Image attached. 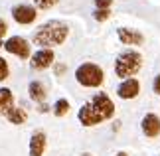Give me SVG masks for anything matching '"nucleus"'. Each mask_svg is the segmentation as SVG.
Returning a JSON list of instances; mask_svg holds the SVG:
<instances>
[{"label": "nucleus", "instance_id": "obj_1", "mask_svg": "<svg viewBox=\"0 0 160 156\" xmlns=\"http://www.w3.org/2000/svg\"><path fill=\"white\" fill-rule=\"evenodd\" d=\"M115 117V103L107 93H95L87 103L81 105V109L77 111V121L83 127H97V124L111 121Z\"/></svg>", "mask_w": 160, "mask_h": 156}, {"label": "nucleus", "instance_id": "obj_2", "mask_svg": "<svg viewBox=\"0 0 160 156\" xmlns=\"http://www.w3.org/2000/svg\"><path fill=\"white\" fill-rule=\"evenodd\" d=\"M67 36H69V26L61 20H50L46 24L36 28V32L32 36V43L38 48H59L63 46Z\"/></svg>", "mask_w": 160, "mask_h": 156}, {"label": "nucleus", "instance_id": "obj_3", "mask_svg": "<svg viewBox=\"0 0 160 156\" xmlns=\"http://www.w3.org/2000/svg\"><path fill=\"white\" fill-rule=\"evenodd\" d=\"M113 69H115V75L119 79L134 77L140 69H142V55H140L137 49H127V52L117 55Z\"/></svg>", "mask_w": 160, "mask_h": 156}, {"label": "nucleus", "instance_id": "obj_4", "mask_svg": "<svg viewBox=\"0 0 160 156\" xmlns=\"http://www.w3.org/2000/svg\"><path fill=\"white\" fill-rule=\"evenodd\" d=\"M75 81L85 89H97L105 83V71L95 61H85L75 69Z\"/></svg>", "mask_w": 160, "mask_h": 156}, {"label": "nucleus", "instance_id": "obj_5", "mask_svg": "<svg viewBox=\"0 0 160 156\" xmlns=\"http://www.w3.org/2000/svg\"><path fill=\"white\" fill-rule=\"evenodd\" d=\"M4 49L10 55H16L20 59H30L32 58V43L22 36H10L4 42Z\"/></svg>", "mask_w": 160, "mask_h": 156}, {"label": "nucleus", "instance_id": "obj_6", "mask_svg": "<svg viewBox=\"0 0 160 156\" xmlns=\"http://www.w3.org/2000/svg\"><path fill=\"white\" fill-rule=\"evenodd\" d=\"M53 63H55V52L50 48H40L38 52H34L32 58H30V67H32L34 71L50 69Z\"/></svg>", "mask_w": 160, "mask_h": 156}, {"label": "nucleus", "instance_id": "obj_7", "mask_svg": "<svg viewBox=\"0 0 160 156\" xmlns=\"http://www.w3.org/2000/svg\"><path fill=\"white\" fill-rule=\"evenodd\" d=\"M12 18H14L16 24L20 26H30V24L36 22L38 18V8L32 4H16L12 8Z\"/></svg>", "mask_w": 160, "mask_h": 156}, {"label": "nucleus", "instance_id": "obj_8", "mask_svg": "<svg viewBox=\"0 0 160 156\" xmlns=\"http://www.w3.org/2000/svg\"><path fill=\"white\" fill-rule=\"evenodd\" d=\"M140 81L137 77H128V79H122L119 85H117V97L122 99V101H132L140 95Z\"/></svg>", "mask_w": 160, "mask_h": 156}, {"label": "nucleus", "instance_id": "obj_9", "mask_svg": "<svg viewBox=\"0 0 160 156\" xmlns=\"http://www.w3.org/2000/svg\"><path fill=\"white\" fill-rule=\"evenodd\" d=\"M140 130L146 138H158L160 136V117L156 113H146L140 121Z\"/></svg>", "mask_w": 160, "mask_h": 156}, {"label": "nucleus", "instance_id": "obj_10", "mask_svg": "<svg viewBox=\"0 0 160 156\" xmlns=\"http://www.w3.org/2000/svg\"><path fill=\"white\" fill-rule=\"evenodd\" d=\"M48 148V136L44 130H34L28 140V154L30 156H44Z\"/></svg>", "mask_w": 160, "mask_h": 156}, {"label": "nucleus", "instance_id": "obj_11", "mask_svg": "<svg viewBox=\"0 0 160 156\" xmlns=\"http://www.w3.org/2000/svg\"><path fill=\"white\" fill-rule=\"evenodd\" d=\"M117 38L122 42V46H142L144 43L142 32H138L134 28H119L117 30Z\"/></svg>", "mask_w": 160, "mask_h": 156}, {"label": "nucleus", "instance_id": "obj_12", "mask_svg": "<svg viewBox=\"0 0 160 156\" xmlns=\"http://www.w3.org/2000/svg\"><path fill=\"white\" fill-rule=\"evenodd\" d=\"M14 107H16V97L12 93V89L0 87V117H6Z\"/></svg>", "mask_w": 160, "mask_h": 156}, {"label": "nucleus", "instance_id": "obj_13", "mask_svg": "<svg viewBox=\"0 0 160 156\" xmlns=\"http://www.w3.org/2000/svg\"><path fill=\"white\" fill-rule=\"evenodd\" d=\"M28 95L32 99L34 103H46V97H48V89L46 85L42 83V81H32V83L28 85Z\"/></svg>", "mask_w": 160, "mask_h": 156}, {"label": "nucleus", "instance_id": "obj_14", "mask_svg": "<svg viewBox=\"0 0 160 156\" xmlns=\"http://www.w3.org/2000/svg\"><path fill=\"white\" fill-rule=\"evenodd\" d=\"M6 118H8V123H12V124H24L28 121V113H26V109H22V107L16 105V107L6 115Z\"/></svg>", "mask_w": 160, "mask_h": 156}, {"label": "nucleus", "instance_id": "obj_15", "mask_svg": "<svg viewBox=\"0 0 160 156\" xmlns=\"http://www.w3.org/2000/svg\"><path fill=\"white\" fill-rule=\"evenodd\" d=\"M69 109H71V105H69L67 99H58V101L53 103V107H52L55 117H65L67 113H69Z\"/></svg>", "mask_w": 160, "mask_h": 156}, {"label": "nucleus", "instance_id": "obj_16", "mask_svg": "<svg viewBox=\"0 0 160 156\" xmlns=\"http://www.w3.org/2000/svg\"><path fill=\"white\" fill-rule=\"evenodd\" d=\"M8 77H10V65H8V61L0 55V83L6 81Z\"/></svg>", "mask_w": 160, "mask_h": 156}, {"label": "nucleus", "instance_id": "obj_17", "mask_svg": "<svg viewBox=\"0 0 160 156\" xmlns=\"http://www.w3.org/2000/svg\"><path fill=\"white\" fill-rule=\"evenodd\" d=\"M58 2H59V0H34V6H36L38 10H50V8H53Z\"/></svg>", "mask_w": 160, "mask_h": 156}, {"label": "nucleus", "instance_id": "obj_18", "mask_svg": "<svg viewBox=\"0 0 160 156\" xmlns=\"http://www.w3.org/2000/svg\"><path fill=\"white\" fill-rule=\"evenodd\" d=\"M109 16H111V8H97L93 12V18L97 22H105V20H109Z\"/></svg>", "mask_w": 160, "mask_h": 156}, {"label": "nucleus", "instance_id": "obj_19", "mask_svg": "<svg viewBox=\"0 0 160 156\" xmlns=\"http://www.w3.org/2000/svg\"><path fill=\"white\" fill-rule=\"evenodd\" d=\"M95 8H111V4H113V0H93Z\"/></svg>", "mask_w": 160, "mask_h": 156}, {"label": "nucleus", "instance_id": "obj_20", "mask_svg": "<svg viewBox=\"0 0 160 156\" xmlns=\"http://www.w3.org/2000/svg\"><path fill=\"white\" fill-rule=\"evenodd\" d=\"M6 34H8V24H6L4 18H0V40H2Z\"/></svg>", "mask_w": 160, "mask_h": 156}, {"label": "nucleus", "instance_id": "obj_21", "mask_svg": "<svg viewBox=\"0 0 160 156\" xmlns=\"http://www.w3.org/2000/svg\"><path fill=\"white\" fill-rule=\"evenodd\" d=\"M152 91H154L156 95H160V73L154 77V81H152Z\"/></svg>", "mask_w": 160, "mask_h": 156}, {"label": "nucleus", "instance_id": "obj_22", "mask_svg": "<svg viewBox=\"0 0 160 156\" xmlns=\"http://www.w3.org/2000/svg\"><path fill=\"white\" fill-rule=\"evenodd\" d=\"M53 69H55V75H63L67 67H65V63H55V67H53Z\"/></svg>", "mask_w": 160, "mask_h": 156}, {"label": "nucleus", "instance_id": "obj_23", "mask_svg": "<svg viewBox=\"0 0 160 156\" xmlns=\"http://www.w3.org/2000/svg\"><path fill=\"white\" fill-rule=\"evenodd\" d=\"M38 113H50V105H48V103H40L38 105Z\"/></svg>", "mask_w": 160, "mask_h": 156}, {"label": "nucleus", "instance_id": "obj_24", "mask_svg": "<svg viewBox=\"0 0 160 156\" xmlns=\"http://www.w3.org/2000/svg\"><path fill=\"white\" fill-rule=\"evenodd\" d=\"M115 156H128V154H127V152H122V150H121V152H117Z\"/></svg>", "mask_w": 160, "mask_h": 156}, {"label": "nucleus", "instance_id": "obj_25", "mask_svg": "<svg viewBox=\"0 0 160 156\" xmlns=\"http://www.w3.org/2000/svg\"><path fill=\"white\" fill-rule=\"evenodd\" d=\"M79 156H93V154H91V152H81Z\"/></svg>", "mask_w": 160, "mask_h": 156}, {"label": "nucleus", "instance_id": "obj_26", "mask_svg": "<svg viewBox=\"0 0 160 156\" xmlns=\"http://www.w3.org/2000/svg\"><path fill=\"white\" fill-rule=\"evenodd\" d=\"M0 48H4V42L2 40H0Z\"/></svg>", "mask_w": 160, "mask_h": 156}]
</instances>
